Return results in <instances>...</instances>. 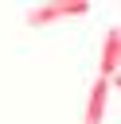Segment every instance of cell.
I'll return each instance as SVG.
<instances>
[{
  "mask_svg": "<svg viewBox=\"0 0 121 124\" xmlns=\"http://www.w3.org/2000/svg\"><path fill=\"white\" fill-rule=\"evenodd\" d=\"M82 12H86V4H47V8H35V12L27 16V23H31V27H43V23H51V19L82 16Z\"/></svg>",
  "mask_w": 121,
  "mask_h": 124,
  "instance_id": "obj_1",
  "label": "cell"
},
{
  "mask_svg": "<svg viewBox=\"0 0 121 124\" xmlns=\"http://www.w3.org/2000/svg\"><path fill=\"white\" fill-rule=\"evenodd\" d=\"M101 112H105V81L98 78V85H94V93L86 101V120L82 124H101Z\"/></svg>",
  "mask_w": 121,
  "mask_h": 124,
  "instance_id": "obj_2",
  "label": "cell"
},
{
  "mask_svg": "<svg viewBox=\"0 0 121 124\" xmlns=\"http://www.w3.org/2000/svg\"><path fill=\"white\" fill-rule=\"evenodd\" d=\"M117 85H121V74H117Z\"/></svg>",
  "mask_w": 121,
  "mask_h": 124,
  "instance_id": "obj_3",
  "label": "cell"
}]
</instances>
